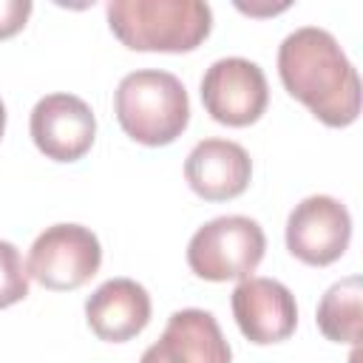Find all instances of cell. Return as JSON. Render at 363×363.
<instances>
[{"mask_svg":"<svg viewBox=\"0 0 363 363\" xmlns=\"http://www.w3.org/2000/svg\"><path fill=\"white\" fill-rule=\"evenodd\" d=\"M267 250L261 224L250 216H218L201 224L187 244V267L204 281H244Z\"/></svg>","mask_w":363,"mask_h":363,"instance_id":"4","label":"cell"},{"mask_svg":"<svg viewBox=\"0 0 363 363\" xmlns=\"http://www.w3.org/2000/svg\"><path fill=\"white\" fill-rule=\"evenodd\" d=\"M102 264V247L96 233L82 224H54L45 227L26 261L28 278L54 292H71L88 284Z\"/></svg>","mask_w":363,"mask_h":363,"instance_id":"5","label":"cell"},{"mask_svg":"<svg viewBox=\"0 0 363 363\" xmlns=\"http://www.w3.org/2000/svg\"><path fill=\"white\" fill-rule=\"evenodd\" d=\"M349 241L352 216L332 196H306L286 218V250L309 267L335 264L349 250Z\"/></svg>","mask_w":363,"mask_h":363,"instance_id":"7","label":"cell"},{"mask_svg":"<svg viewBox=\"0 0 363 363\" xmlns=\"http://www.w3.org/2000/svg\"><path fill=\"white\" fill-rule=\"evenodd\" d=\"M113 113L133 142L147 147L170 145L190 122L187 88L170 71H130L113 91Z\"/></svg>","mask_w":363,"mask_h":363,"instance_id":"3","label":"cell"},{"mask_svg":"<svg viewBox=\"0 0 363 363\" xmlns=\"http://www.w3.org/2000/svg\"><path fill=\"white\" fill-rule=\"evenodd\" d=\"M233 318L250 343H281L298 326L295 295L275 278L250 275L233 289Z\"/></svg>","mask_w":363,"mask_h":363,"instance_id":"9","label":"cell"},{"mask_svg":"<svg viewBox=\"0 0 363 363\" xmlns=\"http://www.w3.org/2000/svg\"><path fill=\"white\" fill-rule=\"evenodd\" d=\"M184 179L204 201H230L250 187V153L230 139H201L184 159Z\"/></svg>","mask_w":363,"mask_h":363,"instance_id":"11","label":"cell"},{"mask_svg":"<svg viewBox=\"0 0 363 363\" xmlns=\"http://www.w3.org/2000/svg\"><path fill=\"white\" fill-rule=\"evenodd\" d=\"M31 9V0H0V40L23 31Z\"/></svg>","mask_w":363,"mask_h":363,"instance_id":"15","label":"cell"},{"mask_svg":"<svg viewBox=\"0 0 363 363\" xmlns=\"http://www.w3.org/2000/svg\"><path fill=\"white\" fill-rule=\"evenodd\" d=\"M105 14L130 51H193L213 28V9L201 0H111Z\"/></svg>","mask_w":363,"mask_h":363,"instance_id":"2","label":"cell"},{"mask_svg":"<svg viewBox=\"0 0 363 363\" xmlns=\"http://www.w3.org/2000/svg\"><path fill=\"white\" fill-rule=\"evenodd\" d=\"M360 295H363L360 275H349L323 292L315 320L326 340L352 343V346L360 340Z\"/></svg>","mask_w":363,"mask_h":363,"instance_id":"13","label":"cell"},{"mask_svg":"<svg viewBox=\"0 0 363 363\" xmlns=\"http://www.w3.org/2000/svg\"><path fill=\"white\" fill-rule=\"evenodd\" d=\"M139 363H233V349L207 309H179Z\"/></svg>","mask_w":363,"mask_h":363,"instance_id":"10","label":"cell"},{"mask_svg":"<svg viewBox=\"0 0 363 363\" xmlns=\"http://www.w3.org/2000/svg\"><path fill=\"white\" fill-rule=\"evenodd\" d=\"M278 77L286 94L329 128H346L360 116V77L326 28L301 26L286 34L278 45Z\"/></svg>","mask_w":363,"mask_h":363,"instance_id":"1","label":"cell"},{"mask_svg":"<svg viewBox=\"0 0 363 363\" xmlns=\"http://www.w3.org/2000/svg\"><path fill=\"white\" fill-rule=\"evenodd\" d=\"M150 295L133 278H111L85 301V320L99 340L125 343L150 323Z\"/></svg>","mask_w":363,"mask_h":363,"instance_id":"12","label":"cell"},{"mask_svg":"<svg viewBox=\"0 0 363 363\" xmlns=\"http://www.w3.org/2000/svg\"><path fill=\"white\" fill-rule=\"evenodd\" d=\"M37 150L51 162L82 159L96 139V116L77 94H48L37 99L28 119Z\"/></svg>","mask_w":363,"mask_h":363,"instance_id":"8","label":"cell"},{"mask_svg":"<svg viewBox=\"0 0 363 363\" xmlns=\"http://www.w3.org/2000/svg\"><path fill=\"white\" fill-rule=\"evenodd\" d=\"M201 102L218 125L247 128L267 111L269 85L258 62L244 57H221L201 77Z\"/></svg>","mask_w":363,"mask_h":363,"instance_id":"6","label":"cell"},{"mask_svg":"<svg viewBox=\"0 0 363 363\" xmlns=\"http://www.w3.org/2000/svg\"><path fill=\"white\" fill-rule=\"evenodd\" d=\"M3 133H6V105L0 99V139H3Z\"/></svg>","mask_w":363,"mask_h":363,"instance_id":"16","label":"cell"},{"mask_svg":"<svg viewBox=\"0 0 363 363\" xmlns=\"http://www.w3.org/2000/svg\"><path fill=\"white\" fill-rule=\"evenodd\" d=\"M28 295V272L20 250L0 238V309L20 303Z\"/></svg>","mask_w":363,"mask_h":363,"instance_id":"14","label":"cell"}]
</instances>
